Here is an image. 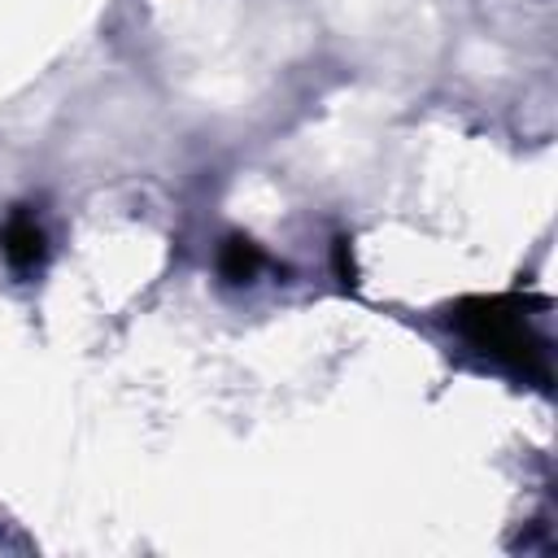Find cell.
Returning a JSON list of instances; mask_svg holds the SVG:
<instances>
[{
	"instance_id": "obj_3",
	"label": "cell",
	"mask_w": 558,
	"mask_h": 558,
	"mask_svg": "<svg viewBox=\"0 0 558 558\" xmlns=\"http://www.w3.org/2000/svg\"><path fill=\"white\" fill-rule=\"evenodd\" d=\"M257 266H262V257H257V248H253L248 240H231V244H227V253H222V270H227L231 279H248Z\"/></svg>"
},
{
	"instance_id": "obj_2",
	"label": "cell",
	"mask_w": 558,
	"mask_h": 558,
	"mask_svg": "<svg viewBox=\"0 0 558 558\" xmlns=\"http://www.w3.org/2000/svg\"><path fill=\"white\" fill-rule=\"evenodd\" d=\"M4 253H9L17 266H31V262L44 253V235H39V227H35L31 218H13V222L4 227Z\"/></svg>"
},
{
	"instance_id": "obj_1",
	"label": "cell",
	"mask_w": 558,
	"mask_h": 558,
	"mask_svg": "<svg viewBox=\"0 0 558 558\" xmlns=\"http://www.w3.org/2000/svg\"><path fill=\"white\" fill-rule=\"evenodd\" d=\"M458 327L493 357H506L514 366H532L541 357V340L527 331V318L510 310V301H466L458 310Z\"/></svg>"
}]
</instances>
